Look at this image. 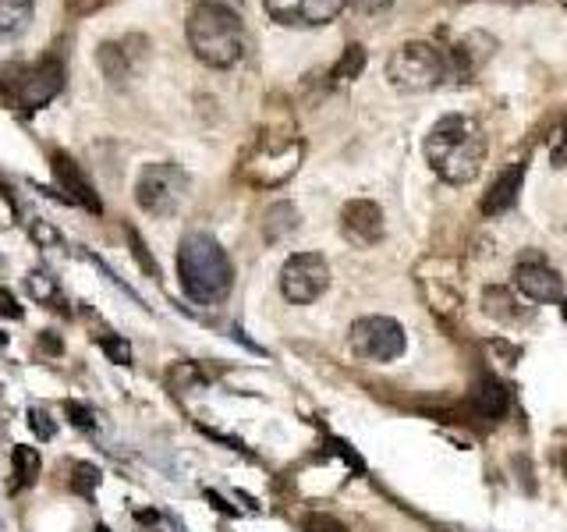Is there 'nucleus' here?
Returning <instances> with one entry per match:
<instances>
[{"mask_svg":"<svg viewBox=\"0 0 567 532\" xmlns=\"http://www.w3.org/2000/svg\"><path fill=\"white\" fill-rule=\"evenodd\" d=\"M560 4H564V8H567V0H560Z\"/></svg>","mask_w":567,"mask_h":532,"instance_id":"42","label":"nucleus"},{"mask_svg":"<svg viewBox=\"0 0 567 532\" xmlns=\"http://www.w3.org/2000/svg\"><path fill=\"white\" fill-rule=\"evenodd\" d=\"M521 181H525V164H511L493 178V185L486 188V196H482V213L486 217H500L507 213L514 203H518V192H521Z\"/></svg>","mask_w":567,"mask_h":532,"instance_id":"16","label":"nucleus"},{"mask_svg":"<svg viewBox=\"0 0 567 532\" xmlns=\"http://www.w3.org/2000/svg\"><path fill=\"white\" fill-rule=\"evenodd\" d=\"M100 352L107 355L110 362H117V366H132V345H128L125 337L103 334L100 337Z\"/></svg>","mask_w":567,"mask_h":532,"instance_id":"25","label":"nucleus"},{"mask_svg":"<svg viewBox=\"0 0 567 532\" xmlns=\"http://www.w3.org/2000/svg\"><path fill=\"white\" fill-rule=\"evenodd\" d=\"M341 231L351 245L358 249H373V245L383 242V210L373 203V199H351L341 210Z\"/></svg>","mask_w":567,"mask_h":532,"instance_id":"11","label":"nucleus"},{"mask_svg":"<svg viewBox=\"0 0 567 532\" xmlns=\"http://www.w3.org/2000/svg\"><path fill=\"white\" fill-rule=\"evenodd\" d=\"M451 75L447 54L426 40H408L387 57V82L401 93H429Z\"/></svg>","mask_w":567,"mask_h":532,"instance_id":"4","label":"nucleus"},{"mask_svg":"<svg viewBox=\"0 0 567 532\" xmlns=\"http://www.w3.org/2000/svg\"><path fill=\"white\" fill-rule=\"evenodd\" d=\"M330 288V263L319 252H295L280 266V291L295 306H309Z\"/></svg>","mask_w":567,"mask_h":532,"instance_id":"8","label":"nucleus"},{"mask_svg":"<svg viewBox=\"0 0 567 532\" xmlns=\"http://www.w3.org/2000/svg\"><path fill=\"white\" fill-rule=\"evenodd\" d=\"M553 164H567V128L557 139V146H553Z\"/></svg>","mask_w":567,"mask_h":532,"instance_id":"34","label":"nucleus"},{"mask_svg":"<svg viewBox=\"0 0 567 532\" xmlns=\"http://www.w3.org/2000/svg\"><path fill=\"white\" fill-rule=\"evenodd\" d=\"M4 345H8V334H4V330H0V348H4Z\"/></svg>","mask_w":567,"mask_h":532,"instance_id":"40","label":"nucleus"},{"mask_svg":"<svg viewBox=\"0 0 567 532\" xmlns=\"http://www.w3.org/2000/svg\"><path fill=\"white\" fill-rule=\"evenodd\" d=\"M514 284L529 302H560L564 295V281L553 266H546L543 259H521L518 270H514Z\"/></svg>","mask_w":567,"mask_h":532,"instance_id":"14","label":"nucleus"},{"mask_svg":"<svg viewBox=\"0 0 567 532\" xmlns=\"http://www.w3.org/2000/svg\"><path fill=\"white\" fill-rule=\"evenodd\" d=\"M178 281L192 302L199 306H217L231 295L234 284V266L227 259L224 245L217 238L192 231L181 238L178 245Z\"/></svg>","mask_w":567,"mask_h":532,"instance_id":"2","label":"nucleus"},{"mask_svg":"<svg viewBox=\"0 0 567 532\" xmlns=\"http://www.w3.org/2000/svg\"><path fill=\"white\" fill-rule=\"evenodd\" d=\"M100 483H103V472L96 469L93 462H78L75 469H71V479H68L71 493H75V497H86V501H93L96 490H100Z\"/></svg>","mask_w":567,"mask_h":532,"instance_id":"22","label":"nucleus"},{"mask_svg":"<svg viewBox=\"0 0 567 532\" xmlns=\"http://www.w3.org/2000/svg\"><path fill=\"white\" fill-rule=\"evenodd\" d=\"M135 518H139V522H156V511H139Z\"/></svg>","mask_w":567,"mask_h":532,"instance_id":"38","label":"nucleus"},{"mask_svg":"<svg viewBox=\"0 0 567 532\" xmlns=\"http://www.w3.org/2000/svg\"><path fill=\"white\" fill-rule=\"evenodd\" d=\"M0 316H4V320H22L25 316V309L18 306V298L11 295L8 288H0Z\"/></svg>","mask_w":567,"mask_h":532,"instance_id":"32","label":"nucleus"},{"mask_svg":"<svg viewBox=\"0 0 567 532\" xmlns=\"http://www.w3.org/2000/svg\"><path fill=\"white\" fill-rule=\"evenodd\" d=\"M36 345L43 355H50V359H57V355H64V341L54 334V330H39L36 334Z\"/></svg>","mask_w":567,"mask_h":532,"instance_id":"31","label":"nucleus"},{"mask_svg":"<svg viewBox=\"0 0 567 532\" xmlns=\"http://www.w3.org/2000/svg\"><path fill=\"white\" fill-rule=\"evenodd\" d=\"M167 380H171V384L178 387V391H185L188 384H199V380H202V373L192 366V362H178V366H174L171 373H167Z\"/></svg>","mask_w":567,"mask_h":532,"instance_id":"30","label":"nucleus"},{"mask_svg":"<svg viewBox=\"0 0 567 532\" xmlns=\"http://www.w3.org/2000/svg\"><path fill=\"white\" fill-rule=\"evenodd\" d=\"M468 408H472V415L486 419V423L500 419V415L507 412V391H504V384H500V380H493V376H482L479 384L472 387Z\"/></svg>","mask_w":567,"mask_h":532,"instance_id":"17","label":"nucleus"},{"mask_svg":"<svg viewBox=\"0 0 567 532\" xmlns=\"http://www.w3.org/2000/svg\"><path fill=\"white\" fill-rule=\"evenodd\" d=\"M298 227V210L291 203H273L263 217V235L266 242H280L284 235H291Z\"/></svg>","mask_w":567,"mask_h":532,"instance_id":"21","label":"nucleus"},{"mask_svg":"<svg viewBox=\"0 0 567 532\" xmlns=\"http://www.w3.org/2000/svg\"><path fill=\"white\" fill-rule=\"evenodd\" d=\"M128 242H132V256H135V263H139L149 277H160V270H156V259L146 252V245H142V238H139V231H135V227H128Z\"/></svg>","mask_w":567,"mask_h":532,"instance_id":"29","label":"nucleus"},{"mask_svg":"<svg viewBox=\"0 0 567 532\" xmlns=\"http://www.w3.org/2000/svg\"><path fill=\"white\" fill-rule=\"evenodd\" d=\"M39 469H43V458H39L36 447H29V444H15V447H11V483H8V493H22L25 486L36 483Z\"/></svg>","mask_w":567,"mask_h":532,"instance_id":"18","label":"nucleus"},{"mask_svg":"<svg viewBox=\"0 0 567 532\" xmlns=\"http://www.w3.org/2000/svg\"><path fill=\"white\" fill-rule=\"evenodd\" d=\"M461 4H468V0H461ZM500 4H529V0H500Z\"/></svg>","mask_w":567,"mask_h":532,"instance_id":"39","label":"nucleus"},{"mask_svg":"<svg viewBox=\"0 0 567 532\" xmlns=\"http://www.w3.org/2000/svg\"><path fill=\"white\" fill-rule=\"evenodd\" d=\"M195 4H224V8H234V4H241V0H195Z\"/></svg>","mask_w":567,"mask_h":532,"instance_id":"37","label":"nucleus"},{"mask_svg":"<svg viewBox=\"0 0 567 532\" xmlns=\"http://www.w3.org/2000/svg\"><path fill=\"white\" fill-rule=\"evenodd\" d=\"M0 75H4V82H0L4 86V100L11 107L25 110V114L47 107L64 89V64L57 57H43L36 64H4Z\"/></svg>","mask_w":567,"mask_h":532,"instance_id":"5","label":"nucleus"},{"mask_svg":"<svg viewBox=\"0 0 567 532\" xmlns=\"http://www.w3.org/2000/svg\"><path fill=\"white\" fill-rule=\"evenodd\" d=\"M50 167H54V181H57V188L64 192V199H68V203H78L82 210H89V213H103V203H100V196H96L93 181H89L86 171L75 164V157H68V153H61V149H57L54 157H50Z\"/></svg>","mask_w":567,"mask_h":532,"instance_id":"12","label":"nucleus"},{"mask_svg":"<svg viewBox=\"0 0 567 532\" xmlns=\"http://www.w3.org/2000/svg\"><path fill=\"white\" fill-rule=\"evenodd\" d=\"M426 160L447 185H468L486 160V135L468 114H443L426 135Z\"/></svg>","mask_w":567,"mask_h":532,"instance_id":"1","label":"nucleus"},{"mask_svg":"<svg viewBox=\"0 0 567 532\" xmlns=\"http://www.w3.org/2000/svg\"><path fill=\"white\" fill-rule=\"evenodd\" d=\"M302 160V142L280 139V142H259L256 157L245 164V178L256 185H280L284 178H291Z\"/></svg>","mask_w":567,"mask_h":532,"instance_id":"9","label":"nucleus"},{"mask_svg":"<svg viewBox=\"0 0 567 532\" xmlns=\"http://www.w3.org/2000/svg\"><path fill=\"white\" fill-rule=\"evenodd\" d=\"M146 50H149V43L142 40V36H125V40L103 43L96 61H100L103 75H107L110 82H125V79H132L135 71H139V64L146 61Z\"/></svg>","mask_w":567,"mask_h":532,"instance_id":"13","label":"nucleus"},{"mask_svg":"<svg viewBox=\"0 0 567 532\" xmlns=\"http://www.w3.org/2000/svg\"><path fill=\"white\" fill-rule=\"evenodd\" d=\"M188 47L210 68H234L245 57V22L224 4H195L188 15Z\"/></svg>","mask_w":567,"mask_h":532,"instance_id":"3","label":"nucleus"},{"mask_svg":"<svg viewBox=\"0 0 567 532\" xmlns=\"http://www.w3.org/2000/svg\"><path fill=\"white\" fill-rule=\"evenodd\" d=\"M482 313L490 316V320H497V323L525 320V309L518 306V298H514L507 288H497V284L482 291Z\"/></svg>","mask_w":567,"mask_h":532,"instance_id":"19","label":"nucleus"},{"mask_svg":"<svg viewBox=\"0 0 567 532\" xmlns=\"http://www.w3.org/2000/svg\"><path fill=\"white\" fill-rule=\"evenodd\" d=\"M25 291L36 302H57V277L47 274V270H29L25 274Z\"/></svg>","mask_w":567,"mask_h":532,"instance_id":"24","label":"nucleus"},{"mask_svg":"<svg viewBox=\"0 0 567 532\" xmlns=\"http://www.w3.org/2000/svg\"><path fill=\"white\" fill-rule=\"evenodd\" d=\"M96 532H110V525H96Z\"/></svg>","mask_w":567,"mask_h":532,"instance_id":"41","label":"nucleus"},{"mask_svg":"<svg viewBox=\"0 0 567 532\" xmlns=\"http://www.w3.org/2000/svg\"><path fill=\"white\" fill-rule=\"evenodd\" d=\"M206 501H210V504H213V508H217V511H224V515H234V508H231V504H224V497H220V493L206 490Z\"/></svg>","mask_w":567,"mask_h":532,"instance_id":"35","label":"nucleus"},{"mask_svg":"<svg viewBox=\"0 0 567 532\" xmlns=\"http://www.w3.org/2000/svg\"><path fill=\"white\" fill-rule=\"evenodd\" d=\"M348 8H355V11H362V15H376V11H383L390 4V0H344Z\"/></svg>","mask_w":567,"mask_h":532,"instance_id":"33","label":"nucleus"},{"mask_svg":"<svg viewBox=\"0 0 567 532\" xmlns=\"http://www.w3.org/2000/svg\"><path fill=\"white\" fill-rule=\"evenodd\" d=\"M404 327L394 316H362L351 323V352L366 362H394L404 355Z\"/></svg>","mask_w":567,"mask_h":532,"instance_id":"7","label":"nucleus"},{"mask_svg":"<svg viewBox=\"0 0 567 532\" xmlns=\"http://www.w3.org/2000/svg\"><path fill=\"white\" fill-rule=\"evenodd\" d=\"M188 171L178 164H149L142 167L139 185H135V203L149 213V217H171L181 210L188 199Z\"/></svg>","mask_w":567,"mask_h":532,"instance_id":"6","label":"nucleus"},{"mask_svg":"<svg viewBox=\"0 0 567 532\" xmlns=\"http://www.w3.org/2000/svg\"><path fill=\"white\" fill-rule=\"evenodd\" d=\"M29 430L36 433V440H54L57 423L50 419L47 408H29Z\"/></svg>","mask_w":567,"mask_h":532,"instance_id":"27","label":"nucleus"},{"mask_svg":"<svg viewBox=\"0 0 567 532\" xmlns=\"http://www.w3.org/2000/svg\"><path fill=\"white\" fill-rule=\"evenodd\" d=\"M493 50H497L493 36H486V32H468V36L451 43V50H447V68H451L454 75H475V71L493 57Z\"/></svg>","mask_w":567,"mask_h":532,"instance_id":"15","label":"nucleus"},{"mask_svg":"<svg viewBox=\"0 0 567 532\" xmlns=\"http://www.w3.org/2000/svg\"><path fill=\"white\" fill-rule=\"evenodd\" d=\"M344 0H266V11L277 25L288 29H312V25H327L341 15Z\"/></svg>","mask_w":567,"mask_h":532,"instance_id":"10","label":"nucleus"},{"mask_svg":"<svg viewBox=\"0 0 567 532\" xmlns=\"http://www.w3.org/2000/svg\"><path fill=\"white\" fill-rule=\"evenodd\" d=\"M32 22V0H0V40H15Z\"/></svg>","mask_w":567,"mask_h":532,"instance_id":"20","label":"nucleus"},{"mask_svg":"<svg viewBox=\"0 0 567 532\" xmlns=\"http://www.w3.org/2000/svg\"><path fill=\"white\" fill-rule=\"evenodd\" d=\"M64 419H68L71 426H78V430H93L96 426V412L86 401H75V398L64 401Z\"/></svg>","mask_w":567,"mask_h":532,"instance_id":"26","label":"nucleus"},{"mask_svg":"<svg viewBox=\"0 0 567 532\" xmlns=\"http://www.w3.org/2000/svg\"><path fill=\"white\" fill-rule=\"evenodd\" d=\"M103 0H71V8L75 11H93V8H100Z\"/></svg>","mask_w":567,"mask_h":532,"instance_id":"36","label":"nucleus"},{"mask_svg":"<svg viewBox=\"0 0 567 532\" xmlns=\"http://www.w3.org/2000/svg\"><path fill=\"white\" fill-rule=\"evenodd\" d=\"M302 529H305V532H348V525H344L341 518H334V515H323V511H312V515H305Z\"/></svg>","mask_w":567,"mask_h":532,"instance_id":"28","label":"nucleus"},{"mask_svg":"<svg viewBox=\"0 0 567 532\" xmlns=\"http://www.w3.org/2000/svg\"><path fill=\"white\" fill-rule=\"evenodd\" d=\"M362 71H366V47H362V43H351V47L341 54V61L334 64L330 79H334V82H348V79H358Z\"/></svg>","mask_w":567,"mask_h":532,"instance_id":"23","label":"nucleus"}]
</instances>
